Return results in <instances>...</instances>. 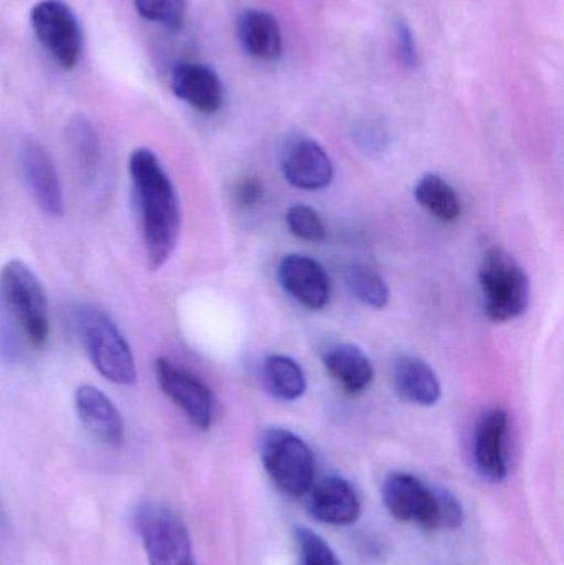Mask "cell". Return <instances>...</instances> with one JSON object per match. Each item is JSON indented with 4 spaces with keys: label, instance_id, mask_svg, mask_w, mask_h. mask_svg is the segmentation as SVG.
<instances>
[{
    "label": "cell",
    "instance_id": "3957f363",
    "mask_svg": "<svg viewBox=\"0 0 564 565\" xmlns=\"http://www.w3.org/2000/svg\"><path fill=\"white\" fill-rule=\"evenodd\" d=\"M73 322L93 367L113 384H135V355L111 316L98 306L82 305L75 309Z\"/></svg>",
    "mask_w": 564,
    "mask_h": 565
},
{
    "label": "cell",
    "instance_id": "4fadbf2b",
    "mask_svg": "<svg viewBox=\"0 0 564 565\" xmlns=\"http://www.w3.org/2000/svg\"><path fill=\"white\" fill-rule=\"evenodd\" d=\"M73 404L83 427L98 444L115 450L125 445V420L105 392L95 385H79L73 394Z\"/></svg>",
    "mask_w": 564,
    "mask_h": 565
},
{
    "label": "cell",
    "instance_id": "603a6c76",
    "mask_svg": "<svg viewBox=\"0 0 564 565\" xmlns=\"http://www.w3.org/2000/svg\"><path fill=\"white\" fill-rule=\"evenodd\" d=\"M344 282L351 295L374 309L386 308L390 302V286L386 280L368 265L354 264L344 271Z\"/></svg>",
    "mask_w": 564,
    "mask_h": 565
},
{
    "label": "cell",
    "instance_id": "8fae6325",
    "mask_svg": "<svg viewBox=\"0 0 564 565\" xmlns=\"http://www.w3.org/2000/svg\"><path fill=\"white\" fill-rule=\"evenodd\" d=\"M507 434L509 414L502 408H490L477 424L472 447L473 465L480 477L490 483H502L509 475Z\"/></svg>",
    "mask_w": 564,
    "mask_h": 565
},
{
    "label": "cell",
    "instance_id": "9a60e30c",
    "mask_svg": "<svg viewBox=\"0 0 564 565\" xmlns=\"http://www.w3.org/2000/svg\"><path fill=\"white\" fill-rule=\"evenodd\" d=\"M171 89L181 102L202 115H215L224 106V86L205 63L184 62L171 73Z\"/></svg>",
    "mask_w": 564,
    "mask_h": 565
},
{
    "label": "cell",
    "instance_id": "7a4b0ae2",
    "mask_svg": "<svg viewBox=\"0 0 564 565\" xmlns=\"http://www.w3.org/2000/svg\"><path fill=\"white\" fill-rule=\"evenodd\" d=\"M383 501L394 520L423 530H457L466 520L453 493L404 471H394L384 480Z\"/></svg>",
    "mask_w": 564,
    "mask_h": 565
},
{
    "label": "cell",
    "instance_id": "e0dca14e",
    "mask_svg": "<svg viewBox=\"0 0 564 565\" xmlns=\"http://www.w3.org/2000/svg\"><path fill=\"white\" fill-rule=\"evenodd\" d=\"M324 369L347 394L360 395L373 384L374 367L363 349L351 342H334L324 348Z\"/></svg>",
    "mask_w": 564,
    "mask_h": 565
},
{
    "label": "cell",
    "instance_id": "44dd1931",
    "mask_svg": "<svg viewBox=\"0 0 564 565\" xmlns=\"http://www.w3.org/2000/svg\"><path fill=\"white\" fill-rule=\"evenodd\" d=\"M262 379L272 397L295 402L307 392V377L295 359L284 354H272L264 359Z\"/></svg>",
    "mask_w": 564,
    "mask_h": 565
},
{
    "label": "cell",
    "instance_id": "9c48e42d",
    "mask_svg": "<svg viewBox=\"0 0 564 565\" xmlns=\"http://www.w3.org/2000/svg\"><path fill=\"white\" fill-rule=\"evenodd\" d=\"M156 381L162 394L181 408L199 430H209L214 420V395L211 388L185 369L166 358L155 362Z\"/></svg>",
    "mask_w": 564,
    "mask_h": 565
},
{
    "label": "cell",
    "instance_id": "52a82bcc",
    "mask_svg": "<svg viewBox=\"0 0 564 565\" xmlns=\"http://www.w3.org/2000/svg\"><path fill=\"white\" fill-rule=\"evenodd\" d=\"M135 526L149 565H195L188 526L171 508L141 504L136 510Z\"/></svg>",
    "mask_w": 564,
    "mask_h": 565
},
{
    "label": "cell",
    "instance_id": "ffe728a7",
    "mask_svg": "<svg viewBox=\"0 0 564 565\" xmlns=\"http://www.w3.org/2000/svg\"><path fill=\"white\" fill-rule=\"evenodd\" d=\"M65 136L79 175L92 184L102 171V142L95 126L85 115H73L66 122Z\"/></svg>",
    "mask_w": 564,
    "mask_h": 565
},
{
    "label": "cell",
    "instance_id": "5b68a950",
    "mask_svg": "<svg viewBox=\"0 0 564 565\" xmlns=\"http://www.w3.org/2000/svg\"><path fill=\"white\" fill-rule=\"evenodd\" d=\"M0 292L26 342L43 348L50 338V306L45 288L32 268L20 260L7 262L0 270Z\"/></svg>",
    "mask_w": 564,
    "mask_h": 565
},
{
    "label": "cell",
    "instance_id": "83f0119b",
    "mask_svg": "<svg viewBox=\"0 0 564 565\" xmlns=\"http://www.w3.org/2000/svg\"><path fill=\"white\" fill-rule=\"evenodd\" d=\"M262 182L255 178H245L235 188V202L241 209H251L260 201Z\"/></svg>",
    "mask_w": 564,
    "mask_h": 565
},
{
    "label": "cell",
    "instance_id": "d4e9b609",
    "mask_svg": "<svg viewBox=\"0 0 564 565\" xmlns=\"http://www.w3.org/2000/svg\"><path fill=\"white\" fill-rule=\"evenodd\" d=\"M295 543L300 554V565H343L333 547L308 527L298 526L295 530Z\"/></svg>",
    "mask_w": 564,
    "mask_h": 565
},
{
    "label": "cell",
    "instance_id": "2e32d148",
    "mask_svg": "<svg viewBox=\"0 0 564 565\" xmlns=\"http://www.w3.org/2000/svg\"><path fill=\"white\" fill-rule=\"evenodd\" d=\"M308 493V511L320 523L343 527L351 526L360 520V497L344 478H323L313 483Z\"/></svg>",
    "mask_w": 564,
    "mask_h": 565
},
{
    "label": "cell",
    "instance_id": "d6986e66",
    "mask_svg": "<svg viewBox=\"0 0 564 565\" xmlns=\"http://www.w3.org/2000/svg\"><path fill=\"white\" fill-rule=\"evenodd\" d=\"M237 35L245 52L254 58L275 62L284 52L280 23L264 10H244L237 20Z\"/></svg>",
    "mask_w": 564,
    "mask_h": 565
},
{
    "label": "cell",
    "instance_id": "5bb4252c",
    "mask_svg": "<svg viewBox=\"0 0 564 565\" xmlns=\"http://www.w3.org/2000/svg\"><path fill=\"white\" fill-rule=\"evenodd\" d=\"M281 288L311 311H320L330 302L331 285L324 268L307 255L291 254L278 265Z\"/></svg>",
    "mask_w": 564,
    "mask_h": 565
},
{
    "label": "cell",
    "instance_id": "4316f807",
    "mask_svg": "<svg viewBox=\"0 0 564 565\" xmlns=\"http://www.w3.org/2000/svg\"><path fill=\"white\" fill-rule=\"evenodd\" d=\"M394 33H396L397 56H400L401 63L406 68H417L419 55H417L416 39H414L413 30L409 29L406 22H396Z\"/></svg>",
    "mask_w": 564,
    "mask_h": 565
},
{
    "label": "cell",
    "instance_id": "ba28073f",
    "mask_svg": "<svg viewBox=\"0 0 564 565\" xmlns=\"http://www.w3.org/2000/svg\"><path fill=\"white\" fill-rule=\"evenodd\" d=\"M36 40L62 68L78 65L83 53V32L78 17L63 0H40L30 10Z\"/></svg>",
    "mask_w": 564,
    "mask_h": 565
},
{
    "label": "cell",
    "instance_id": "7c38bea8",
    "mask_svg": "<svg viewBox=\"0 0 564 565\" xmlns=\"http://www.w3.org/2000/svg\"><path fill=\"white\" fill-rule=\"evenodd\" d=\"M285 179L300 191H321L333 181L334 169L323 146L315 139L295 138L285 146L280 161Z\"/></svg>",
    "mask_w": 564,
    "mask_h": 565
},
{
    "label": "cell",
    "instance_id": "277c9868",
    "mask_svg": "<svg viewBox=\"0 0 564 565\" xmlns=\"http://www.w3.org/2000/svg\"><path fill=\"white\" fill-rule=\"evenodd\" d=\"M487 318L509 322L525 315L532 299V285L525 268L500 247L490 248L479 267Z\"/></svg>",
    "mask_w": 564,
    "mask_h": 565
},
{
    "label": "cell",
    "instance_id": "30bf717a",
    "mask_svg": "<svg viewBox=\"0 0 564 565\" xmlns=\"http://www.w3.org/2000/svg\"><path fill=\"white\" fill-rule=\"evenodd\" d=\"M20 171L36 207L52 218L65 212L62 182L52 156L35 139L26 138L19 146Z\"/></svg>",
    "mask_w": 564,
    "mask_h": 565
},
{
    "label": "cell",
    "instance_id": "6da1fadb",
    "mask_svg": "<svg viewBox=\"0 0 564 565\" xmlns=\"http://www.w3.org/2000/svg\"><path fill=\"white\" fill-rule=\"evenodd\" d=\"M128 172L146 262L156 271L168 264L178 247L181 201L171 178L151 149H135L129 156Z\"/></svg>",
    "mask_w": 564,
    "mask_h": 565
},
{
    "label": "cell",
    "instance_id": "7402d4cb",
    "mask_svg": "<svg viewBox=\"0 0 564 565\" xmlns=\"http://www.w3.org/2000/svg\"><path fill=\"white\" fill-rule=\"evenodd\" d=\"M414 198L421 207L426 209L434 218L444 224H453L462 214V204L456 189L439 174L421 178L414 189Z\"/></svg>",
    "mask_w": 564,
    "mask_h": 565
},
{
    "label": "cell",
    "instance_id": "8992f818",
    "mask_svg": "<svg viewBox=\"0 0 564 565\" xmlns=\"http://www.w3.org/2000/svg\"><path fill=\"white\" fill-rule=\"evenodd\" d=\"M260 458L275 487L287 497H305L313 487V454L294 431L280 427L265 430L260 437Z\"/></svg>",
    "mask_w": 564,
    "mask_h": 565
},
{
    "label": "cell",
    "instance_id": "484cf974",
    "mask_svg": "<svg viewBox=\"0 0 564 565\" xmlns=\"http://www.w3.org/2000/svg\"><path fill=\"white\" fill-rule=\"evenodd\" d=\"M287 225L291 234L300 241L318 244L327 237V227L320 214L308 205H294L287 212Z\"/></svg>",
    "mask_w": 564,
    "mask_h": 565
},
{
    "label": "cell",
    "instance_id": "ac0fdd59",
    "mask_svg": "<svg viewBox=\"0 0 564 565\" xmlns=\"http://www.w3.org/2000/svg\"><path fill=\"white\" fill-rule=\"evenodd\" d=\"M393 385L404 402L417 407H433L443 395L436 372L416 355H401L394 361Z\"/></svg>",
    "mask_w": 564,
    "mask_h": 565
},
{
    "label": "cell",
    "instance_id": "cb8c5ba5",
    "mask_svg": "<svg viewBox=\"0 0 564 565\" xmlns=\"http://www.w3.org/2000/svg\"><path fill=\"white\" fill-rule=\"evenodd\" d=\"M136 10L142 19L166 29H182L188 13L185 0H135Z\"/></svg>",
    "mask_w": 564,
    "mask_h": 565
}]
</instances>
